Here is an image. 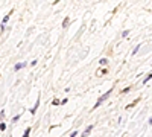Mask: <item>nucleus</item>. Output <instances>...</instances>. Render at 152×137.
Here are the masks:
<instances>
[{"mask_svg": "<svg viewBox=\"0 0 152 137\" xmlns=\"http://www.w3.org/2000/svg\"><path fill=\"white\" fill-rule=\"evenodd\" d=\"M24 66H26V63H21V64H17L14 68H15V70H20V68H23Z\"/></svg>", "mask_w": 152, "mask_h": 137, "instance_id": "obj_4", "label": "nucleus"}, {"mask_svg": "<svg viewBox=\"0 0 152 137\" xmlns=\"http://www.w3.org/2000/svg\"><path fill=\"white\" fill-rule=\"evenodd\" d=\"M0 130H2V131H5V130H6V123H5V122H2V125H0Z\"/></svg>", "mask_w": 152, "mask_h": 137, "instance_id": "obj_8", "label": "nucleus"}, {"mask_svg": "<svg viewBox=\"0 0 152 137\" xmlns=\"http://www.w3.org/2000/svg\"><path fill=\"white\" fill-rule=\"evenodd\" d=\"M99 63H101L102 66H103V64H106V63H108V59H106V58H102V59L99 61Z\"/></svg>", "mask_w": 152, "mask_h": 137, "instance_id": "obj_9", "label": "nucleus"}, {"mask_svg": "<svg viewBox=\"0 0 152 137\" xmlns=\"http://www.w3.org/2000/svg\"><path fill=\"white\" fill-rule=\"evenodd\" d=\"M128 34H129V31H123V32H122V37H126Z\"/></svg>", "mask_w": 152, "mask_h": 137, "instance_id": "obj_11", "label": "nucleus"}, {"mask_svg": "<svg viewBox=\"0 0 152 137\" xmlns=\"http://www.w3.org/2000/svg\"><path fill=\"white\" fill-rule=\"evenodd\" d=\"M111 91H113V90H108V91H106V93H105L103 96H101V98L97 99V102H96V105H94V108H97V107H99V105H101V104L103 102V101H106V99L110 98V95H111Z\"/></svg>", "mask_w": 152, "mask_h": 137, "instance_id": "obj_1", "label": "nucleus"}, {"mask_svg": "<svg viewBox=\"0 0 152 137\" xmlns=\"http://www.w3.org/2000/svg\"><path fill=\"white\" fill-rule=\"evenodd\" d=\"M137 50H140V44H137V46H135V49L132 50V53L135 55V53H137Z\"/></svg>", "mask_w": 152, "mask_h": 137, "instance_id": "obj_10", "label": "nucleus"}, {"mask_svg": "<svg viewBox=\"0 0 152 137\" xmlns=\"http://www.w3.org/2000/svg\"><path fill=\"white\" fill-rule=\"evenodd\" d=\"M29 133H31V128H26V130H24V134H23V137H29Z\"/></svg>", "mask_w": 152, "mask_h": 137, "instance_id": "obj_5", "label": "nucleus"}, {"mask_svg": "<svg viewBox=\"0 0 152 137\" xmlns=\"http://www.w3.org/2000/svg\"><path fill=\"white\" fill-rule=\"evenodd\" d=\"M38 105H40V99H38V101L35 102V107H34V108H32V110H31V113H32V114H34L35 111H37V108H38Z\"/></svg>", "mask_w": 152, "mask_h": 137, "instance_id": "obj_3", "label": "nucleus"}, {"mask_svg": "<svg viewBox=\"0 0 152 137\" xmlns=\"http://www.w3.org/2000/svg\"><path fill=\"white\" fill-rule=\"evenodd\" d=\"M152 78V73H149V75H148V76H146V78H145V81H143V82H145V84H146V82H148V81H149V79H151Z\"/></svg>", "mask_w": 152, "mask_h": 137, "instance_id": "obj_6", "label": "nucleus"}, {"mask_svg": "<svg viewBox=\"0 0 152 137\" xmlns=\"http://www.w3.org/2000/svg\"><path fill=\"white\" fill-rule=\"evenodd\" d=\"M76 136H78V133H76V131H73V133L70 134V137H76Z\"/></svg>", "mask_w": 152, "mask_h": 137, "instance_id": "obj_12", "label": "nucleus"}, {"mask_svg": "<svg viewBox=\"0 0 152 137\" xmlns=\"http://www.w3.org/2000/svg\"><path fill=\"white\" fill-rule=\"evenodd\" d=\"M67 24H68V18H64V20H62V28H66Z\"/></svg>", "mask_w": 152, "mask_h": 137, "instance_id": "obj_7", "label": "nucleus"}, {"mask_svg": "<svg viewBox=\"0 0 152 137\" xmlns=\"http://www.w3.org/2000/svg\"><path fill=\"white\" fill-rule=\"evenodd\" d=\"M91 130H93V125H88V126L85 128V131L82 133V136H81V137H88V134H90V131H91Z\"/></svg>", "mask_w": 152, "mask_h": 137, "instance_id": "obj_2", "label": "nucleus"}]
</instances>
